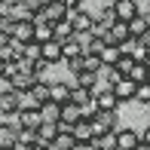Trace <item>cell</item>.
Returning <instances> with one entry per match:
<instances>
[{
  "instance_id": "obj_1",
  "label": "cell",
  "mask_w": 150,
  "mask_h": 150,
  "mask_svg": "<svg viewBox=\"0 0 150 150\" xmlns=\"http://www.w3.org/2000/svg\"><path fill=\"white\" fill-rule=\"evenodd\" d=\"M117 122H120L117 110H98L92 117V135L98 138V135H104V132H117Z\"/></svg>"
},
{
  "instance_id": "obj_2",
  "label": "cell",
  "mask_w": 150,
  "mask_h": 150,
  "mask_svg": "<svg viewBox=\"0 0 150 150\" xmlns=\"http://www.w3.org/2000/svg\"><path fill=\"white\" fill-rule=\"evenodd\" d=\"M22 107H25L22 92H16V89H3L0 92V117H12V113H18Z\"/></svg>"
},
{
  "instance_id": "obj_3",
  "label": "cell",
  "mask_w": 150,
  "mask_h": 150,
  "mask_svg": "<svg viewBox=\"0 0 150 150\" xmlns=\"http://www.w3.org/2000/svg\"><path fill=\"white\" fill-rule=\"evenodd\" d=\"M80 117H83V113H80V104L64 101V104H61V113H58V132H71V126H74Z\"/></svg>"
},
{
  "instance_id": "obj_4",
  "label": "cell",
  "mask_w": 150,
  "mask_h": 150,
  "mask_svg": "<svg viewBox=\"0 0 150 150\" xmlns=\"http://www.w3.org/2000/svg\"><path fill=\"white\" fill-rule=\"evenodd\" d=\"M67 22H71L74 34H89L95 16H92V12H86V9H71V12H67Z\"/></svg>"
},
{
  "instance_id": "obj_5",
  "label": "cell",
  "mask_w": 150,
  "mask_h": 150,
  "mask_svg": "<svg viewBox=\"0 0 150 150\" xmlns=\"http://www.w3.org/2000/svg\"><path fill=\"white\" fill-rule=\"evenodd\" d=\"M113 16H117V22H132L135 16H138V0H113Z\"/></svg>"
},
{
  "instance_id": "obj_6",
  "label": "cell",
  "mask_w": 150,
  "mask_h": 150,
  "mask_svg": "<svg viewBox=\"0 0 150 150\" xmlns=\"http://www.w3.org/2000/svg\"><path fill=\"white\" fill-rule=\"evenodd\" d=\"M37 80H40V77H37L34 71H16V74L9 77V89H16V92H28L31 86L37 83Z\"/></svg>"
},
{
  "instance_id": "obj_7",
  "label": "cell",
  "mask_w": 150,
  "mask_h": 150,
  "mask_svg": "<svg viewBox=\"0 0 150 150\" xmlns=\"http://www.w3.org/2000/svg\"><path fill=\"white\" fill-rule=\"evenodd\" d=\"M16 120H18V129H34V132H37V126L43 122L40 107H22V110L16 113Z\"/></svg>"
},
{
  "instance_id": "obj_8",
  "label": "cell",
  "mask_w": 150,
  "mask_h": 150,
  "mask_svg": "<svg viewBox=\"0 0 150 150\" xmlns=\"http://www.w3.org/2000/svg\"><path fill=\"white\" fill-rule=\"evenodd\" d=\"M40 16H43L46 22H52V25H55V22H64V18H67V6L61 3V0H49V3L40 9Z\"/></svg>"
},
{
  "instance_id": "obj_9",
  "label": "cell",
  "mask_w": 150,
  "mask_h": 150,
  "mask_svg": "<svg viewBox=\"0 0 150 150\" xmlns=\"http://www.w3.org/2000/svg\"><path fill=\"white\" fill-rule=\"evenodd\" d=\"M31 25H34V40H37V43L52 40V22H46L40 12H34V16H31Z\"/></svg>"
},
{
  "instance_id": "obj_10",
  "label": "cell",
  "mask_w": 150,
  "mask_h": 150,
  "mask_svg": "<svg viewBox=\"0 0 150 150\" xmlns=\"http://www.w3.org/2000/svg\"><path fill=\"white\" fill-rule=\"evenodd\" d=\"M71 135H74V141H92L95 138L92 135V117H80L71 126Z\"/></svg>"
},
{
  "instance_id": "obj_11",
  "label": "cell",
  "mask_w": 150,
  "mask_h": 150,
  "mask_svg": "<svg viewBox=\"0 0 150 150\" xmlns=\"http://www.w3.org/2000/svg\"><path fill=\"white\" fill-rule=\"evenodd\" d=\"M110 92L120 98V104H122V101H132V98H135V83H132L129 77H120L117 83L110 86Z\"/></svg>"
},
{
  "instance_id": "obj_12",
  "label": "cell",
  "mask_w": 150,
  "mask_h": 150,
  "mask_svg": "<svg viewBox=\"0 0 150 150\" xmlns=\"http://www.w3.org/2000/svg\"><path fill=\"white\" fill-rule=\"evenodd\" d=\"M40 58H43L46 64H58L61 61V43H55V40L40 43Z\"/></svg>"
},
{
  "instance_id": "obj_13",
  "label": "cell",
  "mask_w": 150,
  "mask_h": 150,
  "mask_svg": "<svg viewBox=\"0 0 150 150\" xmlns=\"http://www.w3.org/2000/svg\"><path fill=\"white\" fill-rule=\"evenodd\" d=\"M12 40H16V43H22V46L34 40V25H31V18L16 22V28H12Z\"/></svg>"
},
{
  "instance_id": "obj_14",
  "label": "cell",
  "mask_w": 150,
  "mask_h": 150,
  "mask_svg": "<svg viewBox=\"0 0 150 150\" xmlns=\"http://www.w3.org/2000/svg\"><path fill=\"white\" fill-rule=\"evenodd\" d=\"M113 135H117V150H132L141 141V135L135 132V129H117Z\"/></svg>"
},
{
  "instance_id": "obj_15",
  "label": "cell",
  "mask_w": 150,
  "mask_h": 150,
  "mask_svg": "<svg viewBox=\"0 0 150 150\" xmlns=\"http://www.w3.org/2000/svg\"><path fill=\"white\" fill-rule=\"evenodd\" d=\"M49 101H55V104H64V101H71V83H64V80H58V83H49Z\"/></svg>"
},
{
  "instance_id": "obj_16",
  "label": "cell",
  "mask_w": 150,
  "mask_h": 150,
  "mask_svg": "<svg viewBox=\"0 0 150 150\" xmlns=\"http://www.w3.org/2000/svg\"><path fill=\"white\" fill-rule=\"evenodd\" d=\"M95 101H98V110H117L120 107V98L110 92V86L101 89V92H95Z\"/></svg>"
},
{
  "instance_id": "obj_17",
  "label": "cell",
  "mask_w": 150,
  "mask_h": 150,
  "mask_svg": "<svg viewBox=\"0 0 150 150\" xmlns=\"http://www.w3.org/2000/svg\"><path fill=\"white\" fill-rule=\"evenodd\" d=\"M71 86H86V89L95 92V86H98V74H95V71H77Z\"/></svg>"
},
{
  "instance_id": "obj_18",
  "label": "cell",
  "mask_w": 150,
  "mask_h": 150,
  "mask_svg": "<svg viewBox=\"0 0 150 150\" xmlns=\"http://www.w3.org/2000/svg\"><path fill=\"white\" fill-rule=\"evenodd\" d=\"M58 135V122H40L37 126V141H43V144H52Z\"/></svg>"
},
{
  "instance_id": "obj_19",
  "label": "cell",
  "mask_w": 150,
  "mask_h": 150,
  "mask_svg": "<svg viewBox=\"0 0 150 150\" xmlns=\"http://www.w3.org/2000/svg\"><path fill=\"white\" fill-rule=\"evenodd\" d=\"M126 28H129V37H144V31L150 28V22L144 18V12H138L132 22H126Z\"/></svg>"
},
{
  "instance_id": "obj_20",
  "label": "cell",
  "mask_w": 150,
  "mask_h": 150,
  "mask_svg": "<svg viewBox=\"0 0 150 150\" xmlns=\"http://www.w3.org/2000/svg\"><path fill=\"white\" fill-rule=\"evenodd\" d=\"M74 37V28H71V22H55L52 25V40H55V43H64V40H71Z\"/></svg>"
},
{
  "instance_id": "obj_21",
  "label": "cell",
  "mask_w": 150,
  "mask_h": 150,
  "mask_svg": "<svg viewBox=\"0 0 150 150\" xmlns=\"http://www.w3.org/2000/svg\"><path fill=\"white\" fill-rule=\"evenodd\" d=\"M9 147H16V129L0 120V150H9Z\"/></svg>"
},
{
  "instance_id": "obj_22",
  "label": "cell",
  "mask_w": 150,
  "mask_h": 150,
  "mask_svg": "<svg viewBox=\"0 0 150 150\" xmlns=\"http://www.w3.org/2000/svg\"><path fill=\"white\" fill-rule=\"evenodd\" d=\"M77 55H83V46L77 43V40H64L61 43V61H71V58H77Z\"/></svg>"
},
{
  "instance_id": "obj_23",
  "label": "cell",
  "mask_w": 150,
  "mask_h": 150,
  "mask_svg": "<svg viewBox=\"0 0 150 150\" xmlns=\"http://www.w3.org/2000/svg\"><path fill=\"white\" fill-rule=\"evenodd\" d=\"M58 113H61V104H55V101H46V104L40 107L43 122H58Z\"/></svg>"
},
{
  "instance_id": "obj_24",
  "label": "cell",
  "mask_w": 150,
  "mask_h": 150,
  "mask_svg": "<svg viewBox=\"0 0 150 150\" xmlns=\"http://www.w3.org/2000/svg\"><path fill=\"white\" fill-rule=\"evenodd\" d=\"M98 58H101V64H104V67H113V64H117V58H120V46H104V49L98 52Z\"/></svg>"
},
{
  "instance_id": "obj_25",
  "label": "cell",
  "mask_w": 150,
  "mask_h": 150,
  "mask_svg": "<svg viewBox=\"0 0 150 150\" xmlns=\"http://www.w3.org/2000/svg\"><path fill=\"white\" fill-rule=\"evenodd\" d=\"M126 77H129V80H132V83H135V86H138V83H147V67H144V64H141V61H135V64H132V67H129V74H126Z\"/></svg>"
},
{
  "instance_id": "obj_26",
  "label": "cell",
  "mask_w": 150,
  "mask_h": 150,
  "mask_svg": "<svg viewBox=\"0 0 150 150\" xmlns=\"http://www.w3.org/2000/svg\"><path fill=\"white\" fill-rule=\"evenodd\" d=\"M92 95H95V92L86 89V86H71V101H74V104H86Z\"/></svg>"
},
{
  "instance_id": "obj_27",
  "label": "cell",
  "mask_w": 150,
  "mask_h": 150,
  "mask_svg": "<svg viewBox=\"0 0 150 150\" xmlns=\"http://www.w3.org/2000/svg\"><path fill=\"white\" fill-rule=\"evenodd\" d=\"M92 141H95L98 150H117V135L113 132H104V135H98V138H92Z\"/></svg>"
},
{
  "instance_id": "obj_28",
  "label": "cell",
  "mask_w": 150,
  "mask_h": 150,
  "mask_svg": "<svg viewBox=\"0 0 150 150\" xmlns=\"http://www.w3.org/2000/svg\"><path fill=\"white\" fill-rule=\"evenodd\" d=\"M77 141H74V135L71 132H58L55 135V141H52V150H71Z\"/></svg>"
},
{
  "instance_id": "obj_29",
  "label": "cell",
  "mask_w": 150,
  "mask_h": 150,
  "mask_svg": "<svg viewBox=\"0 0 150 150\" xmlns=\"http://www.w3.org/2000/svg\"><path fill=\"white\" fill-rule=\"evenodd\" d=\"M22 58H28V61H37L40 58V43H37V40H31V43L22 46Z\"/></svg>"
},
{
  "instance_id": "obj_30",
  "label": "cell",
  "mask_w": 150,
  "mask_h": 150,
  "mask_svg": "<svg viewBox=\"0 0 150 150\" xmlns=\"http://www.w3.org/2000/svg\"><path fill=\"white\" fill-rule=\"evenodd\" d=\"M132 101H138V104H150V83H138V86H135V98Z\"/></svg>"
},
{
  "instance_id": "obj_31",
  "label": "cell",
  "mask_w": 150,
  "mask_h": 150,
  "mask_svg": "<svg viewBox=\"0 0 150 150\" xmlns=\"http://www.w3.org/2000/svg\"><path fill=\"white\" fill-rule=\"evenodd\" d=\"M101 67H104V64H101V58H98V55H89V52H83V71H95V74H98Z\"/></svg>"
},
{
  "instance_id": "obj_32",
  "label": "cell",
  "mask_w": 150,
  "mask_h": 150,
  "mask_svg": "<svg viewBox=\"0 0 150 150\" xmlns=\"http://www.w3.org/2000/svg\"><path fill=\"white\" fill-rule=\"evenodd\" d=\"M80 113H83V117H95V113H98V101H95V95L86 101V104H80Z\"/></svg>"
},
{
  "instance_id": "obj_33",
  "label": "cell",
  "mask_w": 150,
  "mask_h": 150,
  "mask_svg": "<svg viewBox=\"0 0 150 150\" xmlns=\"http://www.w3.org/2000/svg\"><path fill=\"white\" fill-rule=\"evenodd\" d=\"M132 64H135V61L129 58V55H120V58H117V64H113V67H117V74H122V77H126V74H129V67H132Z\"/></svg>"
},
{
  "instance_id": "obj_34",
  "label": "cell",
  "mask_w": 150,
  "mask_h": 150,
  "mask_svg": "<svg viewBox=\"0 0 150 150\" xmlns=\"http://www.w3.org/2000/svg\"><path fill=\"white\" fill-rule=\"evenodd\" d=\"M95 18H98V22H104V25H110V22H117V16H113V6H110V3H107V6H104V9H101V12H98V16H95Z\"/></svg>"
},
{
  "instance_id": "obj_35",
  "label": "cell",
  "mask_w": 150,
  "mask_h": 150,
  "mask_svg": "<svg viewBox=\"0 0 150 150\" xmlns=\"http://www.w3.org/2000/svg\"><path fill=\"white\" fill-rule=\"evenodd\" d=\"M71 150H98V147H95V141H77Z\"/></svg>"
},
{
  "instance_id": "obj_36",
  "label": "cell",
  "mask_w": 150,
  "mask_h": 150,
  "mask_svg": "<svg viewBox=\"0 0 150 150\" xmlns=\"http://www.w3.org/2000/svg\"><path fill=\"white\" fill-rule=\"evenodd\" d=\"M61 3H64L67 12H71V9H80V3H83V0H61Z\"/></svg>"
},
{
  "instance_id": "obj_37",
  "label": "cell",
  "mask_w": 150,
  "mask_h": 150,
  "mask_svg": "<svg viewBox=\"0 0 150 150\" xmlns=\"http://www.w3.org/2000/svg\"><path fill=\"white\" fill-rule=\"evenodd\" d=\"M31 150H52V144H43V141H37V144H34Z\"/></svg>"
},
{
  "instance_id": "obj_38",
  "label": "cell",
  "mask_w": 150,
  "mask_h": 150,
  "mask_svg": "<svg viewBox=\"0 0 150 150\" xmlns=\"http://www.w3.org/2000/svg\"><path fill=\"white\" fill-rule=\"evenodd\" d=\"M141 141H144V144H150V126L144 129V132H141Z\"/></svg>"
},
{
  "instance_id": "obj_39",
  "label": "cell",
  "mask_w": 150,
  "mask_h": 150,
  "mask_svg": "<svg viewBox=\"0 0 150 150\" xmlns=\"http://www.w3.org/2000/svg\"><path fill=\"white\" fill-rule=\"evenodd\" d=\"M132 150H150V144H144V141H138V144H135Z\"/></svg>"
},
{
  "instance_id": "obj_40",
  "label": "cell",
  "mask_w": 150,
  "mask_h": 150,
  "mask_svg": "<svg viewBox=\"0 0 150 150\" xmlns=\"http://www.w3.org/2000/svg\"><path fill=\"white\" fill-rule=\"evenodd\" d=\"M18 3H22V0H3V6H9V9H12V6H18Z\"/></svg>"
},
{
  "instance_id": "obj_41",
  "label": "cell",
  "mask_w": 150,
  "mask_h": 150,
  "mask_svg": "<svg viewBox=\"0 0 150 150\" xmlns=\"http://www.w3.org/2000/svg\"><path fill=\"white\" fill-rule=\"evenodd\" d=\"M141 12H144V18L150 22V0H147V9H141Z\"/></svg>"
},
{
  "instance_id": "obj_42",
  "label": "cell",
  "mask_w": 150,
  "mask_h": 150,
  "mask_svg": "<svg viewBox=\"0 0 150 150\" xmlns=\"http://www.w3.org/2000/svg\"><path fill=\"white\" fill-rule=\"evenodd\" d=\"M141 40H144V43H150V28L144 31V37H141Z\"/></svg>"
},
{
  "instance_id": "obj_43",
  "label": "cell",
  "mask_w": 150,
  "mask_h": 150,
  "mask_svg": "<svg viewBox=\"0 0 150 150\" xmlns=\"http://www.w3.org/2000/svg\"><path fill=\"white\" fill-rule=\"evenodd\" d=\"M144 67H147V83H150V61H144Z\"/></svg>"
},
{
  "instance_id": "obj_44",
  "label": "cell",
  "mask_w": 150,
  "mask_h": 150,
  "mask_svg": "<svg viewBox=\"0 0 150 150\" xmlns=\"http://www.w3.org/2000/svg\"><path fill=\"white\" fill-rule=\"evenodd\" d=\"M147 61H150V43H147Z\"/></svg>"
},
{
  "instance_id": "obj_45",
  "label": "cell",
  "mask_w": 150,
  "mask_h": 150,
  "mask_svg": "<svg viewBox=\"0 0 150 150\" xmlns=\"http://www.w3.org/2000/svg\"><path fill=\"white\" fill-rule=\"evenodd\" d=\"M9 150H16V147H9Z\"/></svg>"
}]
</instances>
